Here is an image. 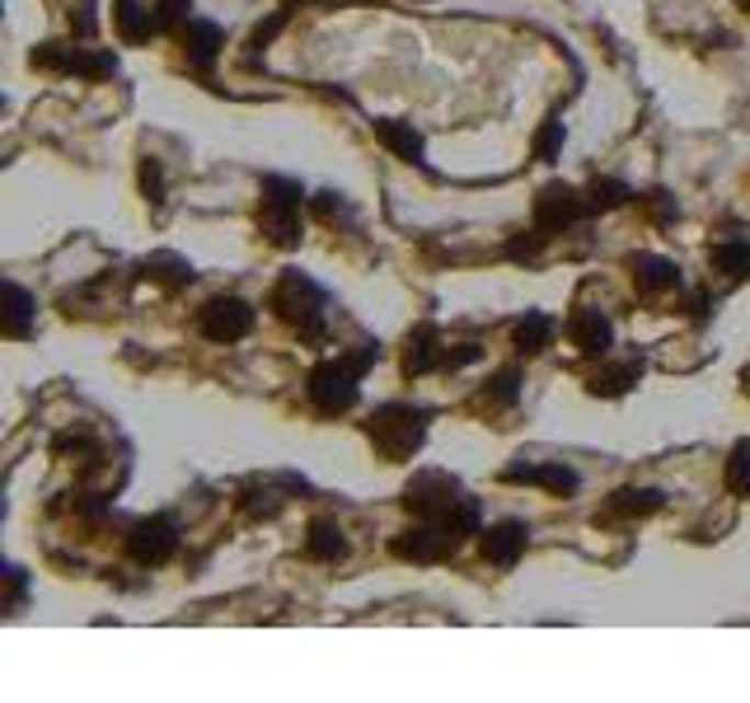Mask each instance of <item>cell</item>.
Masks as SVG:
<instances>
[{
    "label": "cell",
    "mask_w": 750,
    "mask_h": 703,
    "mask_svg": "<svg viewBox=\"0 0 750 703\" xmlns=\"http://www.w3.org/2000/svg\"><path fill=\"white\" fill-rule=\"evenodd\" d=\"M404 506L417 521H441V525H456L460 535H474L479 531V506L474 498H464L460 483L441 469H423L417 479L404 488Z\"/></svg>",
    "instance_id": "cell-1"
},
{
    "label": "cell",
    "mask_w": 750,
    "mask_h": 703,
    "mask_svg": "<svg viewBox=\"0 0 750 703\" xmlns=\"http://www.w3.org/2000/svg\"><path fill=\"white\" fill-rule=\"evenodd\" d=\"M380 357V347L376 343H361V352L357 357H338V361H320L315 371H310V380H305V394H310V403H315L320 413H347L357 403V380H361V371L371 366Z\"/></svg>",
    "instance_id": "cell-2"
},
{
    "label": "cell",
    "mask_w": 750,
    "mask_h": 703,
    "mask_svg": "<svg viewBox=\"0 0 750 703\" xmlns=\"http://www.w3.org/2000/svg\"><path fill=\"white\" fill-rule=\"evenodd\" d=\"M423 432H427V413L413 409V403H385V409L366 422V436H371V446L385 455V460H408V455L423 446Z\"/></svg>",
    "instance_id": "cell-3"
},
{
    "label": "cell",
    "mask_w": 750,
    "mask_h": 703,
    "mask_svg": "<svg viewBox=\"0 0 750 703\" xmlns=\"http://www.w3.org/2000/svg\"><path fill=\"white\" fill-rule=\"evenodd\" d=\"M258 225L272 244L295 249L301 244V183L291 179H264V207H258Z\"/></svg>",
    "instance_id": "cell-4"
},
{
    "label": "cell",
    "mask_w": 750,
    "mask_h": 703,
    "mask_svg": "<svg viewBox=\"0 0 750 703\" xmlns=\"http://www.w3.org/2000/svg\"><path fill=\"white\" fill-rule=\"evenodd\" d=\"M272 310L282 314L287 324H295L305 338H320V310H324V291L301 272H287L272 291Z\"/></svg>",
    "instance_id": "cell-5"
},
{
    "label": "cell",
    "mask_w": 750,
    "mask_h": 703,
    "mask_svg": "<svg viewBox=\"0 0 750 703\" xmlns=\"http://www.w3.org/2000/svg\"><path fill=\"white\" fill-rule=\"evenodd\" d=\"M460 531L456 525H441V521H417L413 531H404L399 535L390 549H394V558H404V562H441V558H450L460 549Z\"/></svg>",
    "instance_id": "cell-6"
},
{
    "label": "cell",
    "mask_w": 750,
    "mask_h": 703,
    "mask_svg": "<svg viewBox=\"0 0 750 703\" xmlns=\"http://www.w3.org/2000/svg\"><path fill=\"white\" fill-rule=\"evenodd\" d=\"M254 305L239 301V295H221V301H212L202 314H198V328L206 333L212 343H239L254 333Z\"/></svg>",
    "instance_id": "cell-7"
},
{
    "label": "cell",
    "mask_w": 750,
    "mask_h": 703,
    "mask_svg": "<svg viewBox=\"0 0 750 703\" xmlns=\"http://www.w3.org/2000/svg\"><path fill=\"white\" fill-rule=\"evenodd\" d=\"M586 211H591V202L582 198L578 188L549 183V188H539V198H535V225L545 235H558V231H568V225H578Z\"/></svg>",
    "instance_id": "cell-8"
},
{
    "label": "cell",
    "mask_w": 750,
    "mask_h": 703,
    "mask_svg": "<svg viewBox=\"0 0 750 703\" xmlns=\"http://www.w3.org/2000/svg\"><path fill=\"white\" fill-rule=\"evenodd\" d=\"M127 549H132L136 562H146V568H160V562H169L173 549H179V531H173V521H165V516L136 521Z\"/></svg>",
    "instance_id": "cell-9"
},
{
    "label": "cell",
    "mask_w": 750,
    "mask_h": 703,
    "mask_svg": "<svg viewBox=\"0 0 750 703\" xmlns=\"http://www.w3.org/2000/svg\"><path fill=\"white\" fill-rule=\"evenodd\" d=\"M526 544H530V531L520 521H497V525H488L483 531V558L493 562V568H512V562L526 554Z\"/></svg>",
    "instance_id": "cell-10"
},
{
    "label": "cell",
    "mask_w": 750,
    "mask_h": 703,
    "mask_svg": "<svg viewBox=\"0 0 750 703\" xmlns=\"http://www.w3.org/2000/svg\"><path fill=\"white\" fill-rule=\"evenodd\" d=\"M507 483H535V488H549L558 498H568V492H578V473L568 465H512L502 473Z\"/></svg>",
    "instance_id": "cell-11"
},
{
    "label": "cell",
    "mask_w": 750,
    "mask_h": 703,
    "mask_svg": "<svg viewBox=\"0 0 750 703\" xmlns=\"http://www.w3.org/2000/svg\"><path fill=\"white\" fill-rule=\"evenodd\" d=\"M568 333H572V343H578V347L586 352V357H605L609 343H615V328H609V320H605L601 310H582V314H572Z\"/></svg>",
    "instance_id": "cell-12"
},
{
    "label": "cell",
    "mask_w": 750,
    "mask_h": 703,
    "mask_svg": "<svg viewBox=\"0 0 750 703\" xmlns=\"http://www.w3.org/2000/svg\"><path fill=\"white\" fill-rule=\"evenodd\" d=\"M376 141H380V146H385V150H394L399 160L423 165V136L413 132V122H394V118L376 122Z\"/></svg>",
    "instance_id": "cell-13"
},
{
    "label": "cell",
    "mask_w": 750,
    "mask_h": 703,
    "mask_svg": "<svg viewBox=\"0 0 750 703\" xmlns=\"http://www.w3.org/2000/svg\"><path fill=\"white\" fill-rule=\"evenodd\" d=\"M629 268H634V277H638V287H642V291H675V287H680V268H675L671 258L634 254V258H629Z\"/></svg>",
    "instance_id": "cell-14"
},
{
    "label": "cell",
    "mask_w": 750,
    "mask_h": 703,
    "mask_svg": "<svg viewBox=\"0 0 750 703\" xmlns=\"http://www.w3.org/2000/svg\"><path fill=\"white\" fill-rule=\"evenodd\" d=\"M113 20H117L127 43H142V38H150V33L160 29V14H150L142 0H113Z\"/></svg>",
    "instance_id": "cell-15"
},
{
    "label": "cell",
    "mask_w": 750,
    "mask_h": 703,
    "mask_svg": "<svg viewBox=\"0 0 750 703\" xmlns=\"http://www.w3.org/2000/svg\"><path fill=\"white\" fill-rule=\"evenodd\" d=\"M432 366H446V352L436 347V328L432 324H423L408 338V352H404V371L408 376H427Z\"/></svg>",
    "instance_id": "cell-16"
},
{
    "label": "cell",
    "mask_w": 750,
    "mask_h": 703,
    "mask_svg": "<svg viewBox=\"0 0 750 703\" xmlns=\"http://www.w3.org/2000/svg\"><path fill=\"white\" fill-rule=\"evenodd\" d=\"M638 376H642V361L634 357V361H619V366H605V371H596V376H591L586 390H591V394L615 399V394H629L634 384H638Z\"/></svg>",
    "instance_id": "cell-17"
},
{
    "label": "cell",
    "mask_w": 750,
    "mask_h": 703,
    "mask_svg": "<svg viewBox=\"0 0 750 703\" xmlns=\"http://www.w3.org/2000/svg\"><path fill=\"white\" fill-rule=\"evenodd\" d=\"M221 43H225V33H221L216 24H206V20H193V24H188V62H193L198 70H212Z\"/></svg>",
    "instance_id": "cell-18"
},
{
    "label": "cell",
    "mask_w": 750,
    "mask_h": 703,
    "mask_svg": "<svg viewBox=\"0 0 750 703\" xmlns=\"http://www.w3.org/2000/svg\"><path fill=\"white\" fill-rule=\"evenodd\" d=\"M305 554L320 558V562H338L347 554V539H343V531L334 521H315L310 525V535H305Z\"/></svg>",
    "instance_id": "cell-19"
},
{
    "label": "cell",
    "mask_w": 750,
    "mask_h": 703,
    "mask_svg": "<svg viewBox=\"0 0 750 703\" xmlns=\"http://www.w3.org/2000/svg\"><path fill=\"white\" fill-rule=\"evenodd\" d=\"M512 338H516V352H526V357H535V352H545V347L553 343V320H549V314H539V310H530L526 320L516 324Z\"/></svg>",
    "instance_id": "cell-20"
},
{
    "label": "cell",
    "mask_w": 750,
    "mask_h": 703,
    "mask_svg": "<svg viewBox=\"0 0 750 703\" xmlns=\"http://www.w3.org/2000/svg\"><path fill=\"white\" fill-rule=\"evenodd\" d=\"M657 506H661L657 488H624V492L609 498V512L615 516H648V512H657Z\"/></svg>",
    "instance_id": "cell-21"
},
{
    "label": "cell",
    "mask_w": 750,
    "mask_h": 703,
    "mask_svg": "<svg viewBox=\"0 0 750 703\" xmlns=\"http://www.w3.org/2000/svg\"><path fill=\"white\" fill-rule=\"evenodd\" d=\"M5 295H10V310H5V333L10 338H29V320H33V295L24 291V287H5Z\"/></svg>",
    "instance_id": "cell-22"
},
{
    "label": "cell",
    "mask_w": 750,
    "mask_h": 703,
    "mask_svg": "<svg viewBox=\"0 0 750 703\" xmlns=\"http://www.w3.org/2000/svg\"><path fill=\"white\" fill-rule=\"evenodd\" d=\"M713 268L727 277H750V244H713Z\"/></svg>",
    "instance_id": "cell-23"
},
{
    "label": "cell",
    "mask_w": 750,
    "mask_h": 703,
    "mask_svg": "<svg viewBox=\"0 0 750 703\" xmlns=\"http://www.w3.org/2000/svg\"><path fill=\"white\" fill-rule=\"evenodd\" d=\"M146 277H160V281L183 287V281H193V268H188L183 258H173V254H155V258H146Z\"/></svg>",
    "instance_id": "cell-24"
},
{
    "label": "cell",
    "mask_w": 750,
    "mask_h": 703,
    "mask_svg": "<svg viewBox=\"0 0 750 703\" xmlns=\"http://www.w3.org/2000/svg\"><path fill=\"white\" fill-rule=\"evenodd\" d=\"M71 70L76 76H90V80H99V76H113L117 70V57H109V52H71Z\"/></svg>",
    "instance_id": "cell-25"
},
{
    "label": "cell",
    "mask_w": 750,
    "mask_h": 703,
    "mask_svg": "<svg viewBox=\"0 0 750 703\" xmlns=\"http://www.w3.org/2000/svg\"><path fill=\"white\" fill-rule=\"evenodd\" d=\"M727 488L737 492V498H750V442H741L737 450H731V460H727Z\"/></svg>",
    "instance_id": "cell-26"
},
{
    "label": "cell",
    "mask_w": 750,
    "mask_h": 703,
    "mask_svg": "<svg viewBox=\"0 0 750 703\" xmlns=\"http://www.w3.org/2000/svg\"><path fill=\"white\" fill-rule=\"evenodd\" d=\"M634 198V192L629 188H624L619 179H605V183H591V207H596V211H615V207H624V202H629Z\"/></svg>",
    "instance_id": "cell-27"
},
{
    "label": "cell",
    "mask_w": 750,
    "mask_h": 703,
    "mask_svg": "<svg viewBox=\"0 0 750 703\" xmlns=\"http://www.w3.org/2000/svg\"><path fill=\"white\" fill-rule=\"evenodd\" d=\"M520 394V376L516 371H502L493 380V390H483V403H493V409H507V403H516Z\"/></svg>",
    "instance_id": "cell-28"
},
{
    "label": "cell",
    "mask_w": 750,
    "mask_h": 703,
    "mask_svg": "<svg viewBox=\"0 0 750 703\" xmlns=\"http://www.w3.org/2000/svg\"><path fill=\"white\" fill-rule=\"evenodd\" d=\"M558 146H563V122H545V132L535 136V155L539 160H553Z\"/></svg>",
    "instance_id": "cell-29"
},
{
    "label": "cell",
    "mask_w": 750,
    "mask_h": 703,
    "mask_svg": "<svg viewBox=\"0 0 750 703\" xmlns=\"http://www.w3.org/2000/svg\"><path fill=\"white\" fill-rule=\"evenodd\" d=\"M282 24H287V10H277V14H272V20H268V24H258V29H254V38H249V47H268V43L277 38V33H282Z\"/></svg>",
    "instance_id": "cell-30"
},
{
    "label": "cell",
    "mask_w": 750,
    "mask_h": 703,
    "mask_svg": "<svg viewBox=\"0 0 750 703\" xmlns=\"http://www.w3.org/2000/svg\"><path fill=\"white\" fill-rule=\"evenodd\" d=\"M642 207L652 211V221H675V198H667V192H648Z\"/></svg>",
    "instance_id": "cell-31"
},
{
    "label": "cell",
    "mask_w": 750,
    "mask_h": 703,
    "mask_svg": "<svg viewBox=\"0 0 750 703\" xmlns=\"http://www.w3.org/2000/svg\"><path fill=\"white\" fill-rule=\"evenodd\" d=\"M142 188H146L150 202H165V198H160V192H165V179H160V165H155V160L142 165Z\"/></svg>",
    "instance_id": "cell-32"
},
{
    "label": "cell",
    "mask_w": 750,
    "mask_h": 703,
    "mask_svg": "<svg viewBox=\"0 0 750 703\" xmlns=\"http://www.w3.org/2000/svg\"><path fill=\"white\" fill-rule=\"evenodd\" d=\"M320 216H328V221H334V216H343V211H347V202L338 198V192H320Z\"/></svg>",
    "instance_id": "cell-33"
},
{
    "label": "cell",
    "mask_w": 750,
    "mask_h": 703,
    "mask_svg": "<svg viewBox=\"0 0 750 703\" xmlns=\"http://www.w3.org/2000/svg\"><path fill=\"white\" fill-rule=\"evenodd\" d=\"M71 24H76L80 38H90V33H94V5H90V0L80 5V14H71Z\"/></svg>",
    "instance_id": "cell-34"
},
{
    "label": "cell",
    "mask_w": 750,
    "mask_h": 703,
    "mask_svg": "<svg viewBox=\"0 0 750 703\" xmlns=\"http://www.w3.org/2000/svg\"><path fill=\"white\" fill-rule=\"evenodd\" d=\"M20 595H24V572H20V568H10V610L20 605Z\"/></svg>",
    "instance_id": "cell-35"
},
{
    "label": "cell",
    "mask_w": 750,
    "mask_h": 703,
    "mask_svg": "<svg viewBox=\"0 0 750 703\" xmlns=\"http://www.w3.org/2000/svg\"><path fill=\"white\" fill-rule=\"evenodd\" d=\"M746 394H750V371H746Z\"/></svg>",
    "instance_id": "cell-36"
},
{
    "label": "cell",
    "mask_w": 750,
    "mask_h": 703,
    "mask_svg": "<svg viewBox=\"0 0 750 703\" xmlns=\"http://www.w3.org/2000/svg\"><path fill=\"white\" fill-rule=\"evenodd\" d=\"M741 5H750V0H741Z\"/></svg>",
    "instance_id": "cell-37"
}]
</instances>
